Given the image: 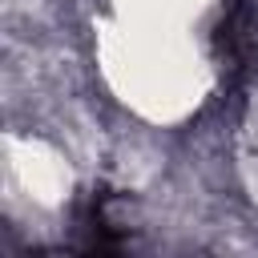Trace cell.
Listing matches in <instances>:
<instances>
[{
    "label": "cell",
    "mask_w": 258,
    "mask_h": 258,
    "mask_svg": "<svg viewBox=\"0 0 258 258\" xmlns=\"http://www.w3.org/2000/svg\"><path fill=\"white\" fill-rule=\"evenodd\" d=\"M93 52L105 89L149 125H177L194 117L214 89V69L198 32L185 28L101 16Z\"/></svg>",
    "instance_id": "1"
},
{
    "label": "cell",
    "mask_w": 258,
    "mask_h": 258,
    "mask_svg": "<svg viewBox=\"0 0 258 258\" xmlns=\"http://www.w3.org/2000/svg\"><path fill=\"white\" fill-rule=\"evenodd\" d=\"M4 169H8V181L32 202V206H44V210H56L73 198V165L69 157L48 145L44 137H32V133H8L4 137Z\"/></svg>",
    "instance_id": "2"
},
{
    "label": "cell",
    "mask_w": 258,
    "mask_h": 258,
    "mask_svg": "<svg viewBox=\"0 0 258 258\" xmlns=\"http://www.w3.org/2000/svg\"><path fill=\"white\" fill-rule=\"evenodd\" d=\"M222 0H109V16L157 24V28H185L198 32L206 20H214Z\"/></svg>",
    "instance_id": "3"
},
{
    "label": "cell",
    "mask_w": 258,
    "mask_h": 258,
    "mask_svg": "<svg viewBox=\"0 0 258 258\" xmlns=\"http://www.w3.org/2000/svg\"><path fill=\"white\" fill-rule=\"evenodd\" d=\"M242 169H246V185H250V194H254V202H258V117H254V125L246 129V153H242Z\"/></svg>",
    "instance_id": "4"
}]
</instances>
